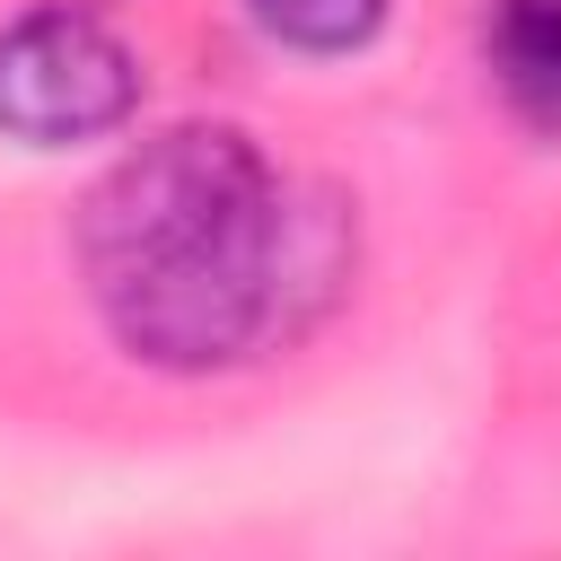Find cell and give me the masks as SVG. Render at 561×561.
Masks as SVG:
<instances>
[{
	"label": "cell",
	"instance_id": "cell-3",
	"mask_svg": "<svg viewBox=\"0 0 561 561\" xmlns=\"http://www.w3.org/2000/svg\"><path fill=\"white\" fill-rule=\"evenodd\" d=\"M491 96L526 131H561V0H473Z\"/></svg>",
	"mask_w": 561,
	"mask_h": 561
},
{
	"label": "cell",
	"instance_id": "cell-4",
	"mask_svg": "<svg viewBox=\"0 0 561 561\" xmlns=\"http://www.w3.org/2000/svg\"><path fill=\"white\" fill-rule=\"evenodd\" d=\"M245 18L289 61H351L386 35L394 0H245Z\"/></svg>",
	"mask_w": 561,
	"mask_h": 561
},
{
	"label": "cell",
	"instance_id": "cell-2",
	"mask_svg": "<svg viewBox=\"0 0 561 561\" xmlns=\"http://www.w3.org/2000/svg\"><path fill=\"white\" fill-rule=\"evenodd\" d=\"M149 105V61L96 0H26L0 18V140L61 158L131 131Z\"/></svg>",
	"mask_w": 561,
	"mask_h": 561
},
{
	"label": "cell",
	"instance_id": "cell-1",
	"mask_svg": "<svg viewBox=\"0 0 561 561\" xmlns=\"http://www.w3.org/2000/svg\"><path fill=\"white\" fill-rule=\"evenodd\" d=\"M70 263L96 333L131 368L228 377L289 324L298 202L245 123L175 114L88 175Z\"/></svg>",
	"mask_w": 561,
	"mask_h": 561
},
{
	"label": "cell",
	"instance_id": "cell-5",
	"mask_svg": "<svg viewBox=\"0 0 561 561\" xmlns=\"http://www.w3.org/2000/svg\"><path fill=\"white\" fill-rule=\"evenodd\" d=\"M96 9H123V0H96Z\"/></svg>",
	"mask_w": 561,
	"mask_h": 561
}]
</instances>
